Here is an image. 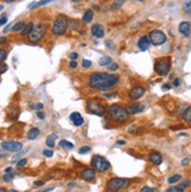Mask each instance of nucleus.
Listing matches in <instances>:
<instances>
[{
    "instance_id": "f257e3e1",
    "label": "nucleus",
    "mask_w": 191,
    "mask_h": 192,
    "mask_svg": "<svg viewBox=\"0 0 191 192\" xmlns=\"http://www.w3.org/2000/svg\"><path fill=\"white\" fill-rule=\"evenodd\" d=\"M118 81H120V77L116 74H109L104 72H94L90 74L88 79V85L94 90L108 91L113 90L117 85Z\"/></svg>"
},
{
    "instance_id": "f03ea898",
    "label": "nucleus",
    "mask_w": 191,
    "mask_h": 192,
    "mask_svg": "<svg viewBox=\"0 0 191 192\" xmlns=\"http://www.w3.org/2000/svg\"><path fill=\"white\" fill-rule=\"evenodd\" d=\"M109 116L112 120H114L115 122L118 123H126L129 120V112L127 111V109L124 107H122L121 104H112L109 106L108 110Z\"/></svg>"
},
{
    "instance_id": "7ed1b4c3",
    "label": "nucleus",
    "mask_w": 191,
    "mask_h": 192,
    "mask_svg": "<svg viewBox=\"0 0 191 192\" xmlns=\"http://www.w3.org/2000/svg\"><path fill=\"white\" fill-rule=\"evenodd\" d=\"M130 185V179L128 178H120V177H114L107 181L106 190L107 192H118L126 189Z\"/></svg>"
},
{
    "instance_id": "20e7f679",
    "label": "nucleus",
    "mask_w": 191,
    "mask_h": 192,
    "mask_svg": "<svg viewBox=\"0 0 191 192\" xmlns=\"http://www.w3.org/2000/svg\"><path fill=\"white\" fill-rule=\"evenodd\" d=\"M69 26V20L68 18L66 15H58L56 19L54 20L53 26H52V33L56 37H60V35H64L67 28Z\"/></svg>"
},
{
    "instance_id": "39448f33",
    "label": "nucleus",
    "mask_w": 191,
    "mask_h": 192,
    "mask_svg": "<svg viewBox=\"0 0 191 192\" xmlns=\"http://www.w3.org/2000/svg\"><path fill=\"white\" fill-rule=\"evenodd\" d=\"M171 67V59L170 58H159L155 61L154 69L156 74L159 76H165L170 72Z\"/></svg>"
},
{
    "instance_id": "423d86ee",
    "label": "nucleus",
    "mask_w": 191,
    "mask_h": 192,
    "mask_svg": "<svg viewBox=\"0 0 191 192\" xmlns=\"http://www.w3.org/2000/svg\"><path fill=\"white\" fill-rule=\"evenodd\" d=\"M87 110L90 114L101 117V116H103L106 114L108 109H107L106 106L102 102L97 101V100H89L87 102Z\"/></svg>"
},
{
    "instance_id": "0eeeda50",
    "label": "nucleus",
    "mask_w": 191,
    "mask_h": 192,
    "mask_svg": "<svg viewBox=\"0 0 191 192\" xmlns=\"http://www.w3.org/2000/svg\"><path fill=\"white\" fill-rule=\"evenodd\" d=\"M91 166L97 172H106L108 169H110V163L100 155H94L91 157Z\"/></svg>"
},
{
    "instance_id": "6e6552de",
    "label": "nucleus",
    "mask_w": 191,
    "mask_h": 192,
    "mask_svg": "<svg viewBox=\"0 0 191 192\" xmlns=\"http://www.w3.org/2000/svg\"><path fill=\"white\" fill-rule=\"evenodd\" d=\"M46 31H47V26L43 24H39L37 26H34L33 31L28 35V40L31 42H39L43 37V35L46 34Z\"/></svg>"
},
{
    "instance_id": "1a4fd4ad",
    "label": "nucleus",
    "mask_w": 191,
    "mask_h": 192,
    "mask_svg": "<svg viewBox=\"0 0 191 192\" xmlns=\"http://www.w3.org/2000/svg\"><path fill=\"white\" fill-rule=\"evenodd\" d=\"M149 40L155 46H161L167 41V35L162 31L155 29V31H151L149 34Z\"/></svg>"
},
{
    "instance_id": "9d476101",
    "label": "nucleus",
    "mask_w": 191,
    "mask_h": 192,
    "mask_svg": "<svg viewBox=\"0 0 191 192\" xmlns=\"http://www.w3.org/2000/svg\"><path fill=\"white\" fill-rule=\"evenodd\" d=\"M144 93H145V89H144L143 87H141V85H135V87H133V88L129 90L128 97H129L130 100H133V101H137L141 97H143Z\"/></svg>"
},
{
    "instance_id": "9b49d317",
    "label": "nucleus",
    "mask_w": 191,
    "mask_h": 192,
    "mask_svg": "<svg viewBox=\"0 0 191 192\" xmlns=\"http://www.w3.org/2000/svg\"><path fill=\"white\" fill-rule=\"evenodd\" d=\"M1 148L7 150V151H19L22 149V144L20 142H14V141H6L1 143Z\"/></svg>"
},
{
    "instance_id": "f8f14e48",
    "label": "nucleus",
    "mask_w": 191,
    "mask_h": 192,
    "mask_svg": "<svg viewBox=\"0 0 191 192\" xmlns=\"http://www.w3.org/2000/svg\"><path fill=\"white\" fill-rule=\"evenodd\" d=\"M95 170L94 169H90V168H86L81 171V178L86 181H90L93 179H95Z\"/></svg>"
},
{
    "instance_id": "ddd939ff",
    "label": "nucleus",
    "mask_w": 191,
    "mask_h": 192,
    "mask_svg": "<svg viewBox=\"0 0 191 192\" xmlns=\"http://www.w3.org/2000/svg\"><path fill=\"white\" fill-rule=\"evenodd\" d=\"M126 109L129 112V115H135V114H140V112L143 111L144 107L140 103H131V104H128Z\"/></svg>"
},
{
    "instance_id": "4468645a",
    "label": "nucleus",
    "mask_w": 191,
    "mask_h": 192,
    "mask_svg": "<svg viewBox=\"0 0 191 192\" xmlns=\"http://www.w3.org/2000/svg\"><path fill=\"white\" fill-rule=\"evenodd\" d=\"M178 31L182 35H184L185 37H190V33H191V25L190 22L188 21H183L180 24V27H178Z\"/></svg>"
},
{
    "instance_id": "2eb2a0df",
    "label": "nucleus",
    "mask_w": 191,
    "mask_h": 192,
    "mask_svg": "<svg viewBox=\"0 0 191 192\" xmlns=\"http://www.w3.org/2000/svg\"><path fill=\"white\" fill-rule=\"evenodd\" d=\"M69 118H70V121L73 122V124H74L75 127H80V125H82L83 122H85V120H83V117L81 116V114L78 111L72 112L70 116H69Z\"/></svg>"
},
{
    "instance_id": "dca6fc26",
    "label": "nucleus",
    "mask_w": 191,
    "mask_h": 192,
    "mask_svg": "<svg viewBox=\"0 0 191 192\" xmlns=\"http://www.w3.org/2000/svg\"><path fill=\"white\" fill-rule=\"evenodd\" d=\"M90 31H91V34L96 37H103V35H104V28H103V26L100 25V24L93 25Z\"/></svg>"
},
{
    "instance_id": "f3484780",
    "label": "nucleus",
    "mask_w": 191,
    "mask_h": 192,
    "mask_svg": "<svg viewBox=\"0 0 191 192\" xmlns=\"http://www.w3.org/2000/svg\"><path fill=\"white\" fill-rule=\"evenodd\" d=\"M137 46L141 50H148L149 46H150V40H149V37L147 35H143V37H140L137 42Z\"/></svg>"
},
{
    "instance_id": "a211bd4d",
    "label": "nucleus",
    "mask_w": 191,
    "mask_h": 192,
    "mask_svg": "<svg viewBox=\"0 0 191 192\" xmlns=\"http://www.w3.org/2000/svg\"><path fill=\"white\" fill-rule=\"evenodd\" d=\"M149 159H150V162H151L154 165H161V164H162V156H161V154L157 152V151H153V152L150 154V156H149Z\"/></svg>"
},
{
    "instance_id": "6ab92c4d",
    "label": "nucleus",
    "mask_w": 191,
    "mask_h": 192,
    "mask_svg": "<svg viewBox=\"0 0 191 192\" xmlns=\"http://www.w3.org/2000/svg\"><path fill=\"white\" fill-rule=\"evenodd\" d=\"M33 28H34V24H33L32 21L28 22V24H26L25 26H24V28L21 29V34L22 37H26V35H29L31 34V32L33 31Z\"/></svg>"
},
{
    "instance_id": "aec40b11",
    "label": "nucleus",
    "mask_w": 191,
    "mask_h": 192,
    "mask_svg": "<svg viewBox=\"0 0 191 192\" xmlns=\"http://www.w3.org/2000/svg\"><path fill=\"white\" fill-rule=\"evenodd\" d=\"M93 15H94L93 11H91V10H87V11L85 12V14H83V16H82V22H83V24L90 22L91 21V19H93Z\"/></svg>"
},
{
    "instance_id": "412c9836",
    "label": "nucleus",
    "mask_w": 191,
    "mask_h": 192,
    "mask_svg": "<svg viewBox=\"0 0 191 192\" xmlns=\"http://www.w3.org/2000/svg\"><path fill=\"white\" fill-rule=\"evenodd\" d=\"M58 138V135L56 133H52V135H49L46 139V144H47L48 148H53L54 145H55V139Z\"/></svg>"
},
{
    "instance_id": "4be33fe9",
    "label": "nucleus",
    "mask_w": 191,
    "mask_h": 192,
    "mask_svg": "<svg viewBox=\"0 0 191 192\" xmlns=\"http://www.w3.org/2000/svg\"><path fill=\"white\" fill-rule=\"evenodd\" d=\"M182 118H183L186 123H191V106H189V107L183 111Z\"/></svg>"
},
{
    "instance_id": "5701e85b",
    "label": "nucleus",
    "mask_w": 191,
    "mask_h": 192,
    "mask_svg": "<svg viewBox=\"0 0 191 192\" xmlns=\"http://www.w3.org/2000/svg\"><path fill=\"white\" fill-rule=\"evenodd\" d=\"M39 133H40V130L38 128H32L29 131H28V133H27V138L31 139V141H33V139H35L39 136Z\"/></svg>"
},
{
    "instance_id": "b1692460",
    "label": "nucleus",
    "mask_w": 191,
    "mask_h": 192,
    "mask_svg": "<svg viewBox=\"0 0 191 192\" xmlns=\"http://www.w3.org/2000/svg\"><path fill=\"white\" fill-rule=\"evenodd\" d=\"M60 146H62L64 149L67 150H72L74 149V144L72 143V142H69V141H66V139H62V141H60Z\"/></svg>"
},
{
    "instance_id": "393cba45",
    "label": "nucleus",
    "mask_w": 191,
    "mask_h": 192,
    "mask_svg": "<svg viewBox=\"0 0 191 192\" xmlns=\"http://www.w3.org/2000/svg\"><path fill=\"white\" fill-rule=\"evenodd\" d=\"M51 1H53V0H40V1H38V2H35V4H32V5H29V8L34 10V8L41 7V6H43V5H47L48 2H51Z\"/></svg>"
},
{
    "instance_id": "a878e982",
    "label": "nucleus",
    "mask_w": 191,
    "mask_h": 192,
    "mask_svg": "<svg viewBox=\"0 0 191 192\" xmlns=\"http://www.w3.org/2000/svg\"><path fill=\"white\" fill-rule=\"evenodd\" d=\"M112 63V58L110 56H103L100 60V66H109Z\"/></svg>"
},
{
    "instance_id": "bb28decb",
    "label": "nucleus",
    "mask_w": 191,
    "mask_h": 192,
    "mask_svg": "<svg viewBox=\"0 0 191 192\" xmlns=\"http://www.w3.org/2000/svg\"><path fill=\"white\" fill-rule=\"evenodd\" d=\"M183 11L185 12L186 14H191V0L185 1L183 4Z\"/></svg>"
},
{
    "instance_id": "cd10ccee",
    "label": "nucleus",
    "mask_w": 191,
    "mask_h": 192,
    "mask_svg": "<svg viewBox=\"0 0 191 192\" xmlns=\"http://www.w3.org/2000/svg\"><path fill=\"white\" fill-rule=\"evenodd\" d=\"M24 26H25V24H24L22 21L16 22V25H13V26H12V31H13V32H18V31H21L22 28H24Z\"/></svg>"
},
{
    "instance_id": "c85d7f7f",
    "label": "nucleus",
    "mask_w": 191,
    "mask_h": 192,
    "mask_svg": "<svg viewBox=\"0 0 191 192\" xmlns=\"http://www.w3.org/2000/svg\"><path fill=\"white\" fill-rule=\"evenodd\" d=\"M180 178H182V177H180V175H174V176L169 177L168 183H169V184H175V183H177L178 181H180Z\"/></svg>"
},
{
    "instance_id": "c756f323",
    "label": "nucleus",
    "mask_w": 191,
    "mask_h": 192,
    "mask_svg": "<svg viewBox=\"0 0 191 192\" xmlns=\"http://www.w3.org/2000/svg\"><path fill=\"white\" fill-rule=\"evenodd\" d=\"M167 192H184V187L182 186V185H178V186H172V187H170Z\"/></svg>"
},
{
    "instance_id": "7c9ffc66",
    "label": "nucleus",
    "mask_w": 191,
    "mask_h": 192,
    "mask_svg": "<svg viewBox=\"0 0 191 192\" xmlns=\"http://www.w3.org/2000/svg\"><path fill=\"white\" fill-rule=\"evenodd\" d=\"M6 58H7V52H6L5 49L0 48V63H4Z\"/></svg>"
},
{
    "instance_id": "2f4dec72",
    "label": "nucleus",
    "mask_w": 191,
    "mask_h": 192,
    "mask_svg": "<svg viewBox=\"0 0 191 192\" xmlns=\"http://www.w3.org/2000/svg\"><path fill=\"white\" fill-rule=\"evenodd\" d=\"M26 164H27V159L21 158V159H19L16 162V168H18V169H21V168H24Z\"/></svg>"
},
{
    "instance_id": "473e14b6",
    "label": "nucleus",
    "mask_w": 191,
    "mask_h": 192,
    "mask_svg": "<svg viewBox=\"0 0 191 192\" xmlns=\"http://www.w3.org/2000/svg\"><path fill=\"white\" fill-rule=\"evenodd\" d=\"M128 130H129V133H131V135H137L138 131H140V128L137 125H131Z\"/></svg>"
},
{
    "instance_id": "72a5a7b5",
    "label": "nucleus",
    "mask_w": 191,
    "mask_h": 192,
    "mask_svg": "<svg viewBox=\"0 0 191 192\" xmlns=\"http://www.w3.org/2000/svg\"><path fill=\"white\" fill-rule=\"evenodd\" d=\"M13 177H14L13 173H6L5 176L2 177V181H6V183H7V181H11L12 179H13Z\"/></svg>"
},
{
    "instance_id": "f704fd0d",
    "label": "nucleus",
    "mask_w": 191,
    "mask_h": 192,
    "mask_svg": "<svg viewBox=\"0 0 191 192\" xmlns=\"http://www.w3.org/2000/svg\"><path fill=\"white\" fill-rule=\"evenodd\" d=\"M90 146H82L81 149H80V154H82V155H86V154H88L90 152Z\"/></svg>"
},
{
    "instance_id": "c9c22d12",
    "label": "nucleus",
    "mask_w": 191,
    "mask_h": 192,
    "mask_svg": "<svg viewBox=\"0 0 191 192\" xmlns=\"http://www.w3.org/2000/svg\"><path fill=\"white\" fill-rule=\"evenodd\" d=\"M90 66H91V61L86 60V59L82 60V67H83V68H89Z\"/></svg>"
},
{
    "instance_id": "e433bc0d",
    "label": "nucleus",
    "mask_w": 191,
    "mask_h": 192,
    "mask_svg": "<svg viewBox=\"0 0 191 192\" xmlns=\"http://www.w3.org/2000/svg\"><path fill=\"white\" fill-rule=\"evenodd\" d=\"M140 192H158V191H157V189H151V187L149 186H144Z\"/></svg>"
},
{
    "instance_id": "4c0bfd02",
    "label": "nucleus",
    "mask_w": 191,
    "mask_h": 192,
    "mask_svg": "<svg viewBox=\"0 0 191 192\" xmlns=\"http://www.w3.org/2000/svg\"><path fill=\"white\" fill-rule=\"evenodd\" d=\"M42 154H43V156H46V157H53V150H49V149L43 150Z\"/></svg>"
},
{
    "instance_id": "58836bf2",
    "label": "nucleus",
    "mask_w": 191,
    "mask_h": 192,
    "mask_svg": "<svg viewBox=\"0 0 191 192\" xmlns=\"http://www.w3.org/2000/svg\"><path fill=\"white\" fill-rule=\"evenodd\" d=\"M7 64L5 63H0V74H4L5 72H7Z\"/></svg>"
},
{
    "instance_id": "ea45409f",
    "label": "nucleus",
    "mask_w": 191,
    "mask_h": 192,
    "mask_svg": "<svg viewBox=\"0 0 191 192\" xmlns=\"http://www.w3.org/2000/svg\"><path fill=\"white\" fill-rule=\"evenodd\" d=\"M118 69V64L117 63H110L109 64V70L110 72H115V70Z\"/></svg>"
},
{
    "instance_id": "a19ab883",
    "label": "nucleus",
    "mask_w": 191,
    "mask_h": 192,
    "mask_svg": "<svg viewBox=\"0 0 191 192\" xmlns=\"http://www.w3.org/2000/svg\"><path fill=\"white\" fill-rule=\"evenodd\" d=\"M6 22H7V16H6V15H2L1 18H0V26L5 25Z\"/></svg>"
},
{
    "instance_id": "79ce46f5",
    "label": "nucleus",
    "mask_w": 191,
    "mask_h": 192,
    "mask_svg": "<svg viewBox=\"0 0 191 192\" xmlns=\"http://www.w3.org/2000/svg\"><path fill=\"white\" fill-rule=\"evenodd\" d=\"M68 56H69V59H70V60L75 61V60L78 59V56H79V55H78V53H70Z\"/></svg>"
},
{
    "instance_id": "37998d69",
    "label": "nucleus",
    "mask_w": 191,
    "mask_h": 192,
    "mask_svg": "<svg viewBox=\"0 0 191 192\" xmlns=\"http://www.w3.org/2000/svg\"><path fill=\"white\" fill-rule=\"evenodd\" d=\"M37 116H38V118H40V120H43V118L46 117L45 112H42V111H38L37 112Z\"/></svg>"
},
{
    "instance_id": "c03bdc74",
    "label": "nucleus",
    "mask_w": 191,
    "mask_h": 192,
    "mask_svg": "<svg viewBox=\"0 0 191 192\" xmlns=\"http://www.w3.org/2000/svg\"><path fill=\"white\" fill-rule=\"evenodd\" d=\"M33 109H37V110H41V109H42L43 108V104L42 103H38L37 106H33Z\"/></svg>"
},
{
    "instance_id": "a18cd8bd",
    "label": "nucleus",
    "mask_w": 191,
    "mask_h": 192,
    "mask_svg": "<svg viewBox=\"0 0 191 192\" xmlns=\"http://www.w3.org/2000/svg\"><path fill=\"white\" fill-rule=\"evenodd\" d=\"M116 4L113 6V8H117V7H120V6H122L123 4V0H118V1H115Z\"/></svg>"
},
{
    "instance_id": "49530a36",
    "label": "nucleus",
    "mask_w": 191,
    "mask_h": 192,
    "mask_svg": "<svg viewBox=\"0 0 191 192\" xmlns=\"http://www.w3.org/2000/svg\"><path fill=\"white\" fill-rule=\"evenodd\" d=\"M76 67H78V64H76V62H75V61H70V62H69V68L75 69Z\"/></svg>"
},
{
    "instance_id": "de8ad7c7",
    "label": "nucleus",
    "mask_w": 191,
    "mask_h": 192,
    "mask_svg": "<svg viewBox=\"0 0 191 192\" xmlns=\"http://www.w3.org/2000/svg\"><path fill=\"white\" fill-rule=\"evenodd\" d=\"M24 154H26V150H25V151H22V152H20V154H18V155L14 156V157H13V160H16L18 158H19V157H20V156L24 155Z\"/></svg>"
},
{
    "instance_id": "09e8293b",
    "label": "nucleus",
    "mask_w": 191,
    "mask_h": 192,
    "mask_svg": "<svg viewBox=\"0 0 191 192\" xmlns=\"http://www.w3.org/2000/svg\"><path fill=\"white\" fill-rule=\"evenodd\" d=\"M189 185H190V181H183V183H182V186L184 187V189H185V187H188Z\"/></svg>"
},
{
    "instance_id": "8fccbe9b",
    "label": "nucleus",
    "mask_w": 191,
    "mask_h": 192,
    "mask_svg": "<svg viewBox=\"0 0 191 192\" xmlns=\"http://www.w3.org/2000/svg\"><path fill=\"white\" fill-rule=\"evenodd\" d=\"M189 162H190V159H189V158H184V159L182 160V163H180V164H182V165H186Z\"/></svg>"
},
{
    "instance_id": "3c124183",
    "label": "nucleus",
    "mask_w": 191,
    "mask_h": 192,
    "mask_svg": "<svg viewBox=\"0 0 191 192\" xmlns=\"http://www.w3.org/2000/svg\"><path fill=\"white\" fill-rule=\"evenodd\" d=\"M43 184H45V181H34V185L35 186H41Z\"/></svg>"
},
{
    "instance_id": "603ef678",
    "label": "nucleus",
    "mask_w": 191,
    "mask_h": 192,
    "mask_svg": "<svg viewBox=\"0 0 191 192\" xmlns=\"http://www.w3.org/2000/svg\"><path fill=\"white\" fill-rule=\"evenodd\" d=\"M172 85H174V87H178V85H180V80H178V79L174 80V83H172Z\"/></svg>"
},
{
    "instance_id": "864d4df0",
    "label": "nucleus",
    "mask_w": 191,
    "mask_h": 192,
    "mask_svg": "<svg viewBox=\"0 0 191 192\" xmlns=\"http://www.w3.org/2000/svg\"><path fill=\"white\" fill-rule=\"evenodd\" d=\"M6 40H7V39H6L5 37H0V45L5 43V42H6Z\"/></svg>"
},
{
    "instance_id": "5fc2aeb1",
    "label": "nucleus",
    "mask_w": 191,
    "mask_h": 192,
    "mask_svg": "<svg viewBox=\"0 0 191 192\" xmlns=\"http://www.w3.org/2000/svg\"><path fill=\"white\" fill-rule=\"evenodd\" d=\"M106 97H108V98H110V97H115V96H117V94H106Z\"/></svg>"
},
{
    "instance_id": "6e6d98bb",
    "label": "nucleus",
    "mask_w": 191,
    "mask_h": 192,
    "mask_svg": "<svg viewBox=\"0 0 191 192\" xmlns=\"http://www.w3.org/2000/svg\"><path fill=\"white\" fill-rule=\"evenodd\" d=\"M54 189L53 187H51V189H46V190H42V191H37V192H52Z\"/></svg>"
},
{
    "instance_id": "4d7b16f0",
    "label": "nucleus",
    "mask_w": 191,
    "mask_h": 192,
    "mask_svg": "<svg viewBox=\"0 0 191 192\" xmlns=\"http://www.w3.org/2000/svg\"><path fill=\"white\" fill-rule=\"evenodd\" d=\"M5 173H12V168H6Z\"/></svg>"
},
{
    "instance_id": "13d9d810",
    "label": "nucleus",
    "mask_w": 191,
    "mask_h": 192,
    "mask_svg": "<svg viewBox=\"0 0 191 192\" xmlns=\"http://www.w3.org/2000/svg\"><path fill=\"white\" fill-rule=\"evenodd\" d=\"M124 144H126V142L122 141V139L121 141H117V145H124Z\"/></svg>"
},
{
    "instance_id": "bf43d9fd",
    "label": "nucleus",
    "mask_w": 191,
    "mask_h": 192,
    "mask_svg": "<svg viewBox=\"0 0 191 192\" xmlns=\"http://www.w3.org/2000/svg\"><path fill=\"white\" fill-rule=\"evenodd\" d=\"M168 89H170V85H163V90H168Z\"/></svg>"
},
{
    "instance_id": "052dcab7",
    "label": "nucleus",
    "mask_w": 191,
    "mask_h": 192,
    "mask_svg": "<svg viewBox=\"0 0 191 192\" xmlns=\"http://www.w3.org/2000/svg\"><path fill=\"white\" fill-rule=\"evenodd\" d=\"M0 192H7V190L4 189V187H0Z\"/></svg>"
},
{
    "instance_id": "680f3d73",
    "label": "nucleus",
    "mask_w": 191,
    "mask_h": 192,
    "mask_svg": "<svg viewBox=\"0 0 191 192\" xmlns=\"http://www.w3.org/2000/svg\"><path fill=\"white\" fill-rule=\"evenodd\" d=\"M7 4H11V2H13V1H16V0H5Z\"/></svg>"
},
{
    "instance_id": "e2e57ef3",
    "label": "nucleus",
    "mask_w": 191,
    "mask_h": 192,
    "mask_svg": "<svg viewBox=\"0 0 191 192\" xmlns=\"http://www.w3.org/2000/svg\"><path fill=\"white\" fill-rule=\"evenodd\" d=\"M7 192H18V191H16V190H8Z\"/></svg>"
},
{
    "instance_id": "0e129e2a",
    "label": "nucleus",
    "mask_w": 191,
    "mask_h": 192,
    "mask_svg": "<svg viewBox=\"0 0 191 192\" xmlns=\"http://www.w3.org/2000/svg\"><path fill=\"white\" fill-rule=\"evenodd\" d=\"M2 10H4V6L0 5V11H2Z\"/></svg>"
},
{
    "instance_id": "69168bd1",
    "label": "nucleus",
    "mask_w": 191,
    "mask_h": 192,
    "mask_svg": "<svg viewBox=\"0 0 191 192\" xmlns=\"http://www.w3.org/2000/svg\"><path fill=\"white\" fill-rule=\"evenodd\" d=\"M138 1H143V0H138Z\"/></svg>"
}]
</instances>
